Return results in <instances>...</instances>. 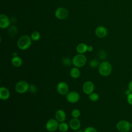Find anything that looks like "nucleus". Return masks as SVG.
I'll use <instances>...</instances> for the list:
<instances>
[{"instance_id":"c85d7f7f","label":"nucleus","mask_w":132,"mask_h":132,"mask_svg":"<svg viewBox=\"0 0 132 132\" xmlns=\"http://www.w3.org/2000/svg\"><path fill=\"white\" fill-rule=\"evenodd\" d=\"M128 89L131 91V92L132 93V80H130L128 85Z\"/></svg>"},{"instance_id":"f8f14e48","label":"nucleus","mask_w":132,"mask_h":132,"mask_svg":"<svg viewBox=\"0 0 132 132\" xmlns=\"http://www.w3.org/2000/svg\"><path fill=\"white\" fill-rule=\"evenodd\" d=\"M10 24V22L8 17L4 14L0 15V27L3 29L8 28Z\"/></svg>"},{"instance_id":"0eeeda50","label":"nucleus","mask_w":132,"mask_h":132,"mask_svg":"<svg viewBox=\"0 0 132 132\" xmlns=\"http://www.w3.org/2000/svg\"><path fill=\"white\" fill-rule=\"evenodd\" d=\"M66 99L68 102L71 104H74L79 101L80 99V95L76 91H70L67 94Z\"/></svg>"},{"instance_id":"f03ea898","label":"nucleus","mask_w":132,"mask_h":132,"mask_svg":"<svg viewBox=\"0 0 132 132\" xmlns=\"http://www.w3.org/2000/svg\"><path fill=\"white\" fill-rule=\"evenodd\" d=\"M32 39L30 37L27 35L22 36L18 40L17 46L21 50H26L28 49L31 45Z\"/></svg>"},{"instance_id":"f3484780","label":"nucleus","mask_w":132,"mask_h":132,"mask_svg":"<svg viewBox=\"0 0 132 132\" xmlns=\"http://www.w3.org/2000/svg\"><path fill=\"white\" fill-rule=\"evenodd\" d=\"M70 74L72 78L77 79L79 78L80 75V71L78 68L74 67L70 70Z\"/></svg>"},{"instance_id":"2f4dec72","label":"nucleus","mask_w":132,"mask_h":132,"mask_svg":"<svg viewBox=\"0 0 132 132\" xmlns=\"http://www.w3.org/2000/svg\"><path fill=\"white\" fill-rule=\"evenodd\" d=\"M75 132H84V130H82V129H77L76 130H75Z\"/></svg>"},{"instance_id":"4468645a","label":"nucleus","mask_w":132,"mask_h":132,"mask_svg":"<svg viewBox=\"0 0 132 132\" xmlns=\"http://www.w3.org/2000/svg\"><path fill=\"white\" fill-rule=\"evenodd\" d=\"M55 119L60 123L62 122H64L66 120V113L65 111L61 109H59L57 110L55 112Z\"/></svg>"},{"instance_id":"423d86ee","label":"nucleus","mask_w":132,"mask_h":132,"mask_svg":"<svg viewBox=\"0 0 132 132\" xmlns=\"http://www.w3.org/2000/svg\"><path fill=\"white\" fill-rule=\"evenodd\" d=\"M59 122L56 119H50L46 123L45 127L49 132H54L58 129Z\"/></svg>"},{"instance_id":"6e6552de","label":"nucleus","mask_w":132,"mask_h":132,"mask_svg":"<svg viewBox=\"0 0 132 132\" xmlns=\"http://www.w3.org/2000/svg\"><path fill=\"white\" fill-rule=\"evenodd\" d=\"M56 89L59 94L62 95H67L69 92V87L68 84L64 81H60L57 85Z\"/></svg>"},{"instance_id":"bb28decb","label":"nucleus","mask_w":132,"mask_h":132,"mask_svg":"<svg viewBox=\"0 0 132 132\" xmlns=\"http://www.w3.org/2000/svg\"><path fill=\"white\" fill-rule=\"evenodd\" d=\"M29 90L30 91V92H31V93H36V91H37V87L35 85H29Z\"/></svg>"},{"instance_id":"a211bd4d","label":"nucleus","mask_w":132,"mask_h":132,"mask_svg":"<svg viewBox=\"0 0 132 132\" xmlns=\"http://www.w3.org/2000/svg\"><path fill=\"white\" fill-rule=\"evenodd\" d=\"M11 63L13 67L19 68L22 65L23 61L21 57L17 56L13 57V58L11 59Z\"/></svg>"},{"instance_id":"ddd939ff","label":"nucleus","mask_w":132,"mask_h":132,"mask_svg":"<svg viewBox=\"0 0 132 132\" xmlns=\"http://www.w3.org/2000/svg\"><path fill=\"white\" fill-rule=\"evenodd\" d=\"M69 126L70 128L74 130H76L80 128L81 123L78 118H73L69 122Z\"/></svg>"},{"instance_id":"412c9836","label":"nucleus","mask_w":132,"mask_h":132,"mask_svg":"<svg viewBox=\"0 0 132 132\" xmlns=\"http://www.w3.org/2000/svg\"><path fill=\"white\" fill-rule=\"evenodd\" d=\"M30 38L32 39V40L34 41H37L40 39V34L38 31H34L31 33L30 35Z\"/></svg>"},{"instance_id":"c756f323","label":"nucleus","mask_w":132,"mask_h":132,"mask_svg":"<svg viewBox=\"0 0 132 132\" xmlns=\"http://www.w3.org/2000/svg\"><path fill=\"white\" fill-rule=\"evenodd\" d=\"M93 50V47L92 45H88V51L89 52H92Z\"/></svg>"},{"instance_id":"1a4fd4ad","label":"nucleus","mask_w":132,"mask_h":132,"mask_svg":"<svg viewBox=\"0 0 132 132\" xmlns=\"http://www.w3.org/2000/svg\"><path fill=\"white\" fill-rule=\"evenodd\" d=\"M82 91L85 94L89 95L94 92L95 86L93 82L88 80L85 81L82 85Z\"/></svg>"},{"instance_id":"20e7f679","label":"nucleus","mask_w":132,"mask_h":132,"mask_svg":"<svg viewBox=\"0 0 132 132\" xmlns=\"http://www.w3.org/2000/svg\"><path fill=\"white\" fill-rule=\"evenodd\" d=\"M29 85L26 81L20 80L15 84V90L20 94L25 93L29 90Z\"/></svg>"},{"instance_id":"393cba45","label":"nucleus","mask_w":132,"mask_h":132,"mask_svg":"<svg viewBox=\"0 0 132 132\" xmlns=\"http://www.w3.org/2000/svg\"><path fill=\"white\" fill-rule=\"evenodd\" d=\"M84 132H97V130L92 126H88L84 129Z\"/></svg>"},{"instance_id":"dca6fc26","label":"nucleus","mask_w":132,"mask_h":132,"mask_svg":"<svg viewBox=\"0 0 132 132\" xmlns=\"http://www.w3.org/2000/svg\"><path fill=\"white\" fill-rule=\"evenodd\" d=\"M88 45L84 43H79L76 47V52L78 54H84L87 51H88Z\"/></svg>"},{"instance_id":"2eb2a0df","label":"nucleus","mask_w":132,"mask_h":132,"mask_svg":"<svg viewBox=\"0 0 132 132\" xmlns=\"http://www.w3.org/2000/svg\"><path fill=\"white\" fill-rule=\"evenodd\" d=\"M10 95L9 90L5 87H1L0 88V98L2 100H7Z\"/></svg>"},{"instance_id":"473e14b6","label":"nucleus","mask_w":132,"mask_h":132,"mask_svg":"<svg viewBox=\"0 0 132 132\" xmlns=\"http://www.w3.org/2000/svg\"><path fill=\"white\" fill-rule=\"evenodd\" d=\"M130 123H131V129H132V122Z\"/></svg>"},{"instance_id":"72a5a7b5","label":"nucleus","mask_w":132,"mask_h":132,"mask_svg":"<svg viewBox=\"0 0 132 132\" xmlns=\"http://www.w3.org/2000/svg\"><path fill=\"white\" fill-rule=\"evenodd\" d=\"M128 132H129V131H128Z\"/></svg>"},{"instance_id":"9b49d317","label":"nucleus","mask_w":132,"mask_h":132,"mask_svg":"<svg viewBox=\"0 0 132 132\" xmlns=\"http://www.w3.org/2000/svg\"><path fill=\"white\" fill-rule=\"evenodd\" d=\"M95 35L100 38H105L108 34L107 28L103 26H99L95 30Z\"/></svg>"},{"instance_id":"7ed1b4c3","label":"nucleus","mask_w":132,"mask_h":132,"mask_svg":"<svg viewBox=\"0 0 132 132\" xmlns=\"http://www.w3.org/2000/svg\"><path fill=\"white\" fill-rule=\"evenodd\" d=\"M72 62L74 67L78 68H81L86 64L87 58L84 54H78L73 57Z\"/></svg>"},{"instance_id":"f257e3e1","label":"nucleus","mask_w":132,"mask_h":132,"mask_svg":"<svg viewBox=\"0 0 132 132\" xmlns=\"http://www.w3.org/2000/svg\"><path fill=\"white\" fill-rule=\"evenodd\" d=\"M100 74L104 77H107L110 75L112 71L111 63L107 61H103L98 65V69Z\"/></svg>"},{"instance_id":"cd10ccee","label":"nucleus","mask_w":132,"mask_h":132,"mask_svg":"<svg viewBox=\"0 0 132 132\" xmlns=\"http://www.w3.org/2000/svg\"><path fill=\"white\" fill-rule=\"evenodd\" d=\"M127 102V103L130 105L132 106V93H131L130 94L127 96L126 97Z\"/></svg>"},{"instance_id":"4be33fe9","label":"nucleus","mask_w":132,"mask_h":132,"mask_svg":"<svg viewBox=\"0 0 132 132\" xmlns=\"http://www.w3.org/2000/svg\"><path fill=\"white\" fill-rule=\"evenodd\" d=\"M89 66L91 68H95L99 65L98 61L95 59H93L89 61Z\"/></svg>"},{"instance_id":"b1692460","label":"nucleus","mask_w":132,"mask_h":132,"mask_svg":"<svg viewBox=\"0 0 132 132\" xmlns=\"http://www.w3.org/2000/svg\"><path fill=\"white\" fill-rule=\"evenodd\" d=\"M62 62L63 65L66 66H69L71 64L72 62V60L69 58V57H64L62 60Z\"/></svg>"},{"instance_id":"aec40b11","label":"nucleus","mask_w":132,"mask_h":132,"mask_svg":"<svg viewBox=\"0 0 132 132\" xmlns=\"http://www.w3.org/2000/svg\"><path fill=\"white\" fill-rule=\"evenodd\" d=\"M89 98L92 102H96L99 100L100 96L99 95L95 92H92V93L88 95Z\"/></svg>"},{"instance_id":"39448f33","label":"nucleus","mask_w":132,"mask_h":132,"mask_svg":"<svg viewBox=\"0 0 132 132\" xmlns=\"http://www.w3.org/2000/svg\"><path fill=\"white\" fill-rule=\"evenodd\" d=\"M116 128L120 132H128L131 129V123L127 120H120L117 123Z\"/></svg>"},{"instance_id":"6ab92c4d","label":"nucleus","mask_w":132,"mask_h":132,"mask_svg":"<svg viewBox=\"0 0 132 132\" xmlns=\"http://www.w3.org/2000/svg\"><path fill=\"white\" fill-rule=\"evenodd\" d=\"M69 125L65 122H60L58 126V130L61 132H67L69 129Z\"/></svg>"},{"instance_id":"7c9ffc66","label":"nucleus","mask_w":132,"mask_h":132,"mask_svg":"<svg viewBox=\"0 0 132 132\" xmlns=\"http://www.w3.org/2000/svg\"><path fill=\"white\" fill-rule=\"evenodd\" d=\"M125 94L127 96V95H128L129 94H130L131 92V91L128 89H127V90H126V91H125Z\"/></svg>"},{"instance_id":"a878e982","label":"nucleus","mask_w":132,"mask_h":132,"mask_svg":"<svg viewBox=\"0 0 132 132\" xmlns=\"http://www.w3.org/2000/svg\"><path fill=\"white\" fill-rule=\"evenodd\" d=\"M9 34H11V35H14L17 34V29L14 26H12L10 28V29L9 30Z\"/></svg>"},{"instance_id":"9d476101","label":"nucleus","mask_w":132,"mask_h":132,"mask_svg":"<svg viewBox=\"0 0 132 132\" xmlns=\"http://www.w3.org/2000/svg\"><path fill=\"white\" fill-rule=\"evenodd\" d=\"M55 16L59 20L65 19L69 15V12L67 9L63 7L58 8L55 12Z\"/></svg>"},{"instance_id":"5701e85b","label":"nucleus","mask_w":132,"mask_h":132,"mask_svg":"<svg viewBox=\"0 0 132 132\" xmlns=\"http://www.w3.org/2000/svg\"><path fill=\"white\" fill-rule=\"evenodd\" d=\"M71 115L74 118H78L80 116V111L78 109H74L71 112Z\"/></svg>"}]
</instances>
